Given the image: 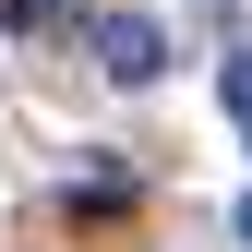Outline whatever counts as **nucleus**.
<instances>
[{"label": "nucleus", "instance_id": "obj_1", "mask_svg": "<svg viewBox=\"0 0 252 252\" xmlns=\"http://www.w3.org/2000/svg\"><path fill=\"white\" fill-rule=\"evenodd\" d=\"M96 72L108 84H156L168 72V24L156 12H96Z\"/></svg>", "mask_w": 252, "mask_h": 252}, {"label": "nucleus", "instance_id": "obj_2", "mask_svg": "<svg viewBox=\"0 0 252 252\" xmlns=\"http://www.w3.org/2000/svg\"><path fill=\"white\" fill-rule=\"evenodd\" d=\"M216 96H228V120H240V144H252V48H228V60H216Z\"/></svg>", "mask_w": 252, "mask_h": 252}, {"label": "nucleus", "instance_id": "obj_3", "mask_svg": "<svg viewBox=\"0 0 252 252\" xmlns=\"http://www.w3.org/2000/svg\"><path fill=\"white\" fill-rule=\"evenodd\" d=\"M228 228H240V240H252V192H240V216H228Z\"/></svg>", "mask_w": 252, "mask_h": 252}]
</instances>
